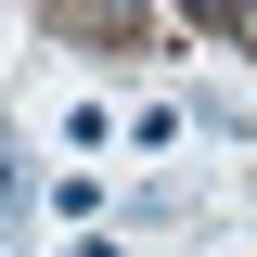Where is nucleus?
Here are the masks:
<instances>
[{
  "instance_id": "nucleus-1",
  "label": "nucleus",
  "mask_w": 257,
  "mask_h": 257,
  "mask_svg": "<svg viewBox=\"0 0 257 257\" xmlns=\"http://www.w3.org/2000/svg\"><path fill=\"white\" fill-rule=\"evenodd\" d=\"M206 26H231V39H257V0H193Z\"/></svg>"
}]
</instances>
